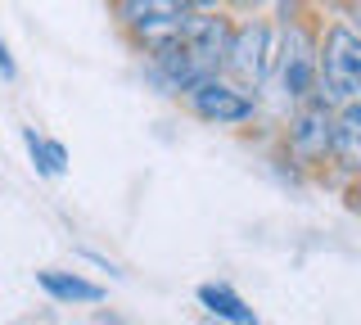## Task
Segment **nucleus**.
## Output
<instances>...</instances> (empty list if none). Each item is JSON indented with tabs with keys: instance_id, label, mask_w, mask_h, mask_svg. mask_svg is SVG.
Returning <instances> with one entry per match:
<instances>
[{
	"instance_id": "1",
	"label": "nucleus",
	"mask_w": 361,
	"mask_h": 325,
	"mask_svg": "<svg viewBox=\"0 0 361 325\" xmlns=\"http://www.w3.org/2000/svg\"><path fill=\"white\" fill-rule=\"evenodd\" d=\"M231 18L221 9H195L190 23L167 41L163 50L145 54V77L163 95H185L208 77H221L226 46H231Z\"/></svg>"
},
{
	"instance_id": "2",
	"label": "nucleus",
	"mask_w": 361,
	"mask_h": 325,
	"mask_svg": "<svg viewBox=\"0 0 361 325\" xmlns=\"http://www.w3.org/2000/svg\"><path fill=\"white\" fill-rule=\"evenodd\" d=\"M316 99L330 109L361 99V32L348 23H330L321 37V68H316Z\"/></svg>"
},
{
	"instance_id": "3",
	"label": "nucleus",
	"mask_w": 361,
	"mask_h": 325,
	"mask_svg": "<svg viewBox=\"0 0 361 325\" xmlns=\"http://www.w3.org/2000/svg\"><path fill=\"white\" fill-rule=\"evenodd\" d=\"M190 14H195L190 0H113V18H118L122 37L140 54L163 50L190 23Z\"/></svg>"
},
{
	"instance_id": "4",
	"label": "nucleus",
	"mask_w": 361,
	"mask_h": 325,
	"mask_svg": "<svg viewBox=\"0 0 361 325\" xmlns=\"http://www.w3.org/2000/svg\"><path fill=\"white\" fill-rule=\"evenodd\" d=\"M276 27L267 18H244L240 27H231V46H226V77L240 82L244 91H262L276 73Z\"/></svg>"
},
{
	"instance_id": "5",
	"label": "nucleus",
	"mask_w": 361,
	"mask_h": 325,
	"mask_svg": "<svg viewBox=\"0 0 361 325\" xmlns=\"http://www.w3.org/2000/svg\"><path fill=\"white\" fill-rule=\"evenodd\" d=\"M316 68H321V41L312 37V27L302 23V18H293V23H285V32H280L276 73H271V77H276V86H280V95H285L289 104L312 99Z\"/></svg>"
},
{
	"instance_id": "6",
	"label": "nucleus",
	"mask_w": 361,
	"mask_h": 325,
	"mask_svg": "<svg viewBox=\"0 0 361 325\" xmlns=\"http://www.w3.org/2000/svg\"><path fill=\"white\" fill-rule=\"evenodd\" d=\"M185 109L199 122H208V127H244V122H253V114H257V95L244 91L240 82H231V77L221 73V77L199 82L195 91H185Z\"/></svg>"
},
{
	"instance_id": "7",
	"label": "nucleus",
	"mask_w": 361,
	"mask_h": 325,
	"mask_svg": "<svg viewBox=\"0 0 361 325\" xmlns=\"http://www.w3.org/2000/svg\"><path fill=\"white\" fill-rule=\"evenodd\" d=\"M334 149V109L325 99H302L289 122V154L302 167H321Z\"/></svg>"
},
{
	"instance_id": "8",
	"label": "nucleus",
	"mask_w": 361,
	"mask_h": 325,
	"mask_svg": "<svg viewBox=\"0 0 361 325\" xmlns=\"http://www.w3.org/2000/svg\"><path fill=\"white\" fill-rule=\"evenodd\" d=\"M199 307L208 312L212 325H262L253 317V307H248L226 280H208V285H199Z\"/></svg>"
},
{
	"instance_id": "9",
	"label": "nucleus",
	"mask_w": 361,
	"mask_h": 325,
	"mask_svg": "<svg viewBox=\"0 0 361 325\" xmlns=\"http://www.w3.org/2000/svg\"><path fill=\"white\" fill-rule=\"evenodd\" d=\"M330 163H338L343 172L361 176V99H357V104L334 109V149H330Z\"/></svg>"
},
{
	"instance_id": "10",
	"label": "nucleus",
	"mask_w": 361,
	"mask_h": 325,
	"mask_svg": "<svg viewBox=\"0 0 361 325\" xmlns=\"http://www.w3.org/2000/svg\"><path fill=\"white\" fill-rule=\"evenodd\" d=\"M37 285L54 302H77V307L104 302V285H95V280H86V276H77V271H54V266H45V271H37Z\"/></svg>"
},
{
	"instance_id": "11",
	"label": "nucleus",
	"mask_w": 361,
	"mask_h": 325,
	"mask_svg": "<svg viewBox=\"0 0 361 325\" xmlns=\"http://www.w3.org/2000/svg\"><path fill=\"white\" fill-rule=\"evenodd\" d=\"M23 145H27V159H32V167H37V176L59 181V176L68 172V149H63L59 140L41 136L37 127H23Z\"/></svg>"
},
{
	"instance_id": "12",
	"label": "nucleus",
	"mask_w": 361,
	"mask_h": 325,
	"mask_svg": "<svg viewBox=\"0 0 361 325\" xmlns=\"http://www.w3.org/2000/svg\"><path fill=\"white\" fill-rule=\"evenodd\" d=\"M0 77H5V82L18 77V63H14V54H9V46H5V37H0Z\"/></svg>"
},
{
	"instance_id": "13",
	"label": "nucleus",
	"mask_w": 361,
	"mask_h": 325,
	"mask_svg": "<svg viewBox=\"0 0 361 325\" xmlns=\"http://www.w3.org/2000/svg\"><path fill=\"white\" fill-rule=\"evenodd\" d=\"M348 18H353L348 27H357V32H361V0H353V14H348Z\"/></svg>"
},
{
	"instance_id": "14",
	"label": "nucleus",
	"mask_w": 361,
	"mask_h": 325,
	"mask_svg": "<svg viewBox=\"0 0 361 325\" xmlns=\"http://www.w3.org/2000/svg\"><path fill=\"white\" fill-rule=\"evenodd\" d=\"M190 5H195V9H221L226 0H190Z\"/></svg>"
}]
</instances>
